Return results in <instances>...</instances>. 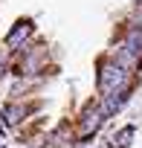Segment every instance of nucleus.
I'll use <instances>...</instances> for the list:
<instances>
[{
    "label": "nucleus",
    "instance_id": "nucleus-1",
    "mask_svg": "<svg viewBox=\"0 0 142 148\" xmlns=\"http://www.w3.org/2000/svg\"><path fill=\"white\" fill-rule=\"evenodd\" d=\"M99 87L104 93L125 87V70L119 64H102V70H99Z\"/></svg>",
    "mask_w": 142,
    "mask_h": 148
},
{
    "label": "nucleus",
    "instance_id": "nucleus-3",
    "mask_svg": "<svg viewBox=\"0 0 142 148\" xmlns=\"http://www.w3.org/2000/svg\"><path fill=\"white\" fill-rule=\"evenodd\" d=\"M125 52H130L133 58H139V55H142V35H139V32H130V35H128Z\"/></svg>",
    "mask_w": 142,
    "mask_h": 148
},
{
    "label": "nucleus",
    "instance_id": "nucleus-2",
    "mask_svg": "<svg viewBox=\"0 0 142 148\" xmlns=\"http://www.w3.org/2000/svg\"><path fill=\"white\" fill-rule=\"evenodd\" d=\"M32 32V21H18L15 29L6 35V47H20V41H26Z\"/></svg>",
    "mask_w": 142,
    "mask_h": 148
},
{
    "label": "nucleus",
    "instance_id": "nucleus-4",
    "mask_svg": "<svg viewBox=\"0 0 142 148\" xmlns=\"http://www.w3.org/2000/svg\"><path fill=\"white\" fill-rule=\"evenodd\" d=\"M102 119H104V110H93V113H87V119H84V131H96V128L102 125Z\"/></svg>",
    "mask_w": 142,
    "mask_h": 148
}]
</instances>
